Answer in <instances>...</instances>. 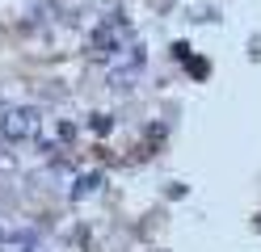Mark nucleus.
Listing matches in <instances>:
<instances>
[{
    "label": "nucleus",
    "mask_w": 261,
    "mask_h": 252,
    "mask_svg": "<svg viewBox=\"0 0 261 252\" xmlns=\"http://www.w3.org/2000/svg\"><path fill=\"white\" fill-rule=\"evenodd\" d=\"M30 134H38V109H30V105H13V109L0 114V139L21 143V139H30Z\"/></svg>",
    "instance_id": "1"
},
{
    "label": "nucleus",
    "mask_w": 261,
    "mask_h": 252,
    "mask_svg": "<svg viewBox=\"0 0 261 252\" xmlns=\"http://www.w3.org/2000/svg\"><path fill=\"white\" fill-rule=\"evenodd\" d=\"M97 189V177H85V181H80V189H76V198H85V193H93Z\"/></svg>",
    "instance_id": "2"
}]
</instances>
